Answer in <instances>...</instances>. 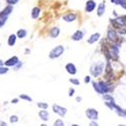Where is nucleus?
Returning <instances> with one entry per match:
<instances>
[{
	"mask_svg": "<svg viewBox=\"0 0 126 126\" xmlns=\"http://www.w3.org/2000/svg\"><path fill=\"white\" fill-rule=\"evenodd\" d=\"M104 71V63L100 62L98 64H94L92 67H91V75L94 76V77H99Z\"/></svg>",
	"mask_w": 126,
	"mask_h": 126,
	"instance_id": "nucleus-1",
	"label": "nucleus"
},
{
	"mask_svg": "<svg viewBox=\"0 0 126 126\" xmlns=\"http://www.w3.org/2000/svg\"><path fill=\"white\" fill-rule=\"evenodd\" d=\"M64 51H65V47H63V46H58L56 47H54L50 51H49V59H57L59 57H61L63 54H64Z\"/></svg>",
	"mask_w": 126,
	"mask_h": 126,
	"instance_id": "nucleus-2",
	"label": "nucleus"
},
{
	"mask_svg": "<svg viewBox=\"0 0 126 126\" xmlns=\"http://www.w3.org/2000/svg\"><path fill=\"white\" fill-rule=\"evenodd\" d=\"M85 113H86V116L88 117V119H90V120H97L99 117V112L94 108H88Z\"/></svg>",
	"mask_w": 126,
	"mask_h": 126,
	"instance_id": "nucleus-3",
	"label": "nucleus"
},
{
	"mask_svg": "<svg viewBox=\"0 0 126 126\" xmlns=\"http://www.w3.org/2000/svg\"><path fill=\"white\" fill-rule=\"evenodd\" d=\"M52 111H54L56 114H58L59 116H61V117H64L65 115L67 114V112H68L67 108L62 107V106H60V105H57V104L52 105Z\"/></svg>",
	"mask_w": 126,
	"mask_h": 126,
	"instance_id": "nucleus-4",
	"label": "nucleus"
},
{
	"mask_svg": "<svg viewBox=\"0 0 126 126\" xmlns=\"http://www.w3.org/2000/svg\"><path fill=\"white\" fill-rule=\"evenodd\" d=\"M19 62H20V61H19L18 57L13 56V57H11L10 59H8L7 61L4 62V66H6V67H8V68H10V67H15Z\"/></svg>",
	"mask_w": 126,
	"mask_h": 126,
	"instance_id": "nucleus-5",
	"label": "nucleus"
},
{
	"mask_svg": "<svg viewBox=\"0 0 126 126\" xmlns=\"http://www.w3.org/2000/svg\"><path fill=\"white\" fill-rule=\"evenodd\" d=\"M115 26L117 27H123L126 26V16H121V17H117L116 19H114L111 21Z\"/></svg>",
	"mask_w": 126,
	"mask_h": 126,
	"instance_id": "nucleus-6",
	"label": "nucleus"
},
{
	"mask_svg": "<svg viewBox=\"0 0 126 126\" xmlns=\"http://www.w3.org/2000/svg\"><path fill=\"white\" fill-rule=\"evenodd\" d=\"M98 84H99V86H100V88H101V90H102V93H103V94H106V93H108L109 91H111V90H112L111 85H110V84H108L107 82L100 81V82H98Z\"/></svg>",
	"mask_w": 126,
	"mask_h": 126,
	"instance_id": "nucleus-7",
	"label": "nucleus"
},
{
	"mask_svg": "<svg viewBox=\"0 0 126 126\" xmlns=\"http://www.w3.org/2000/svg\"><path fill=\"white\" fill-rule=\"evenodd\" d=\"M107 38L112 41V43H117L118 40V36H117V32L114 29H109L108 33H107Z\"/></svg>",
	"mask_w": 126,
	"mask_h": 126,
	"instance_id": "nucleus-8",
	"label": "nucleus"
},
{
	"mask_svg": "<svg viewBox=\"0 0 126 126\" xmlns=\"http://www.w3.org/2000/svg\"><path fill=\"white\" fill-rule=\"evenodd\" d=\"M12 9H13V7L11 6V4H9L8 6H6L2 11H1V13H0V17L1 18H8V15L11 13V11H12Z\"/></svg>",
	"mask_w": 126,
	"mask_h": 126,
	"instance_id": "nucleus-9",
	"label": "nucleus"
},
{
	"mask_svg": "<svg viewBox=\"0 0 126 126\" xmlns=\"http://www.w3.org/2000/svg\"><path fill=\"white\" fill-rule=\"evenodd\" d=\"M66 71L70 75H76L77 74V68L73 63H69V64L66 65Z\"/></svg>",
	"mask_w": 126,
	"mask_h": 126,
	"instance_id": "nucleus-10",
	"label": "nucleus"
},
{
	"mask_svg": "<svg viewBox=\"0 0 126 126\" xmlns=\"http://www.w3.org/2000/svg\"><path fill=\"white\" fill-rule=\"evenodd\" d=\"M38 116L43 121H48L49 119V114L47 111V109H40V111L38 112Z\"/></svg>",
	"mask_w": 126,
	"mask_h": 126,
	"instance_id": "nucleus-11",
	"label": "nucleus"
},
{
	"mask_svg": "<svg viewBox=\"0 0 126 126\" xmlns=\"http://www.w3.org/2000/svg\"><path fill=\"white\" fill-rule=\"evenodd\" d=\"M96 7V3L95 1H93V0H88L87 3H86V11L88 12H92L94 9Z\"/></svg>",
	"mask_w": 126,
	"mask_h": 126,
	"instance_id": "nucleus-12",
	"label": "nucleus"
},
{
	"mask_svg": "<svg viewBox=\"0 0 126 126\" xmlns=\"http://www.w3.org/2000/svg\"><path fill=\"white\" fill-rule=\"evenodd\" d=\"M84 36V32L82 30H77L76 32L72 35V39L75 40V41H78V40H81Z\"/></svg>",
	"mask_w": 126,
	"mask_h": 126,
	"instance_id": "nucleus-13",
	"label": "nucleus"
},
{
	"mask_svg": "<svg viewBox=\"0 0 126 126\" xmlns=\"http://www.w3.org/2000/svg\"><path fill=\"white\" fill-rule=\"evenodd\" d=\"M76 18H77V16H76L75 13H68V14H66V15L63 16V19H64L65 21H67V22H72V21H74Z\"/></svg>",
	"mask_w": 126,
	"mask_h": 126,
	"instance_id": "nucleus-14",
	"label": "nucleus"
},
{
	"mask_svg": "<svg viewBox=\"0 0 126 126\" xmlns=\"http://www.w3.org/2000/svg\"><path fill=\"white\" fill-rule=\"evenodd\" d=\"M99 38H100V33H98V32L93 33V34L88 38V44L92 45V44H94V43H96V41H97Z\"/></svg>",
	"mask_w": 126,
	"mask_h": 126,
	"instance_id": "nucleus-15",
	"label": "nucleus"
},
{
	"mask_svg": "<svg viewBox=\"0 0 126 126\" xmlns=\"http://www.w3.org/2000/svg\"><path fill=\"white\" fill-rule=\"evenodd\" d=\"M16 38H17V35H15V34H10L9 37H8V40H7L8 46H9V47L14 46L15 43H16Z\"/></svg>",
	"mask_w": 126,
	"mask_h": 126,
	"instance_id": "nucleus-16",
	"label": "nucleus"
},
{
	"mask_svg": "<svg viewBox=\"0 0 126 126\" xmlns=\"http://www.w3.org/2000/svg\"><path fill=\"white\" fill-rule=\"evenodd\" d=\"M59 34H60V28L59 27H52L50 30V36L56 38L59 36Z\"/></svg>",
	"mask_w": 126,
	"mask_h": 126,
	"instance_id": "nucleus-17",
	"label": "nucleus"
},
{
	"mask_svg": "<svg viewBox=\"0 0 126 126\" xmlns=\"http://www.w3.org/2000/svg\"><path fill=\"white\" fill-rule=\"evenodd\" d=\"M104 12H105V4H104V3H101V4H99V6H98L97 14H98V16H102V15L104 14Z\"/></svg>",
	"mask_w": 126,
	"mask_h": 126,
	"instance_id": "nucleus-18",
	"label": "nucleus"
},
{
	"mask_svg": "<svg viewBox=\"0 0 126 126\" xmlns=\"http://www.w3.org/2000/svg\"><path fill=\"white\" fill-rule=\"evenodd\" d=\"M39 13H40V9L38 7H34L32 9V11H31V17L32 18H37Z\"/></svg>",
	"mask_w": 126,
	"mask_h": 126,
	"instance_id": "nucleus-19",
	"label": "nucleus"
},
{
	"mask_svg": "<svg viewBox=\"0 0 126 126\" xmlns=\"http://www.w3.org/2000/svg\"><path fill=\"white\" fill-rule=\"evenodd\" d=\"M92 85H93V88H94V90H95L98 94H103L102 93V90H101V88H100V86H99V84L97 83V82H92Z\"/></svg>",
	"mask_w": 126,
	"mask_h": 126,
	"instance_id": "nucleus-20",
	"label": "nucleus"
},
{
	"mask_svg": "<svg viewBox=\"0 0 126 126\" xmlns=\"http://www.w3.org/2000/svg\"><path fill=\"white\" fill-rule=\"evenodd\" d=\"M17 37H19V38H23V37H25L26 36V30L25 29H19L18 31H17Z\"/></svg>",
	"mask_w": 126,
	"mask_h": 126,
	"instance_id": "nucleus-21",
	"label": "nucleus"
},
{
	"mask_svg": "<svg viewBox=\"0 0 126 126\" xmlns=\"http://www.w3.org/2000/svg\"><path fill=\"white\" fill-rule=\"evenodd\" d=\"M36 106L39 108V109H47L48 108V104L46 103V102H38L36 104Z\"/></svg>",
	"mask_w": 126,
	"mask_h": 126,
	"instance_id": "nucleus-22",
	"label": "nucleus"
},
{
	"mask_svg": "<svg viewBox=\"0 0 126 126\" xmlns=\"http://www.w3.org/2000/svg\"><path fill=\"white\" fill-rule=\"evenodd\" d=\"M19 99L25 100V101H28V102H31V101H32V98L29 97L28 95H26V94H20V95H19Z\"/></svg>",
	"mask_w": 126,
	"mask_h": 126,
	"instance_id": "nucleus-23",
	"label": "nucleus"
},
{
	"mask_svg": "<svg viewBox=\"0 0 126 126\" xmlns=\"http://www.w3.org/2000/svg\"><path fill=\"white\" fill-rule=\"evenodd\" d=\"M103 99L105 100V101H114V99H113V97L111 96V95H109V94H103Z\"/></svg>",
	"mask_w": 126,
	"mask_h": 126,
	"instance_id": "nucleus-24",
	"label": "nucleus"
},
{
	"mask_svg": "<svg viewBox=\"0 0 126 126\" xmlns=\"http://www.w3.org/2000/svg\"><path fill=\"white\" fill-rule=\"evenodd\" d=\"M54 126H65V122L63 121L62 119H57L54 122Z\"/></svg>",
	"mask_w": 126,
	"mask_h": 126,
	"instance_id": "nucleus-25",
	"label": "nucleus"
},
{
	"mask_svg": "<svg viewBox=\"0 0 126 126\" xmlns=\"http://www.w3.org/2000/svg\"><path fill=\"white\" fill-rule=\"evenodd\" d=\"M9 121H10V123H16L18 121V116H16V115H11V116L9 117Z\"/></svg>",
	"mask_w": 126,
	"mask_h": 126,
	"instance_id": "nucleus-26",
	"label": "nucleus"
},
{
	"mask_svg": "<svg viewBox=\"0 0 126 126\" xmlns=\"http://www.w3.org/2000/svg\"><path fill=\"white\" fill-rule=\"evenodd\" d=\"M69 82H70V83H72L73 85H76V86L80 85V81H79L78 79H76V78H72V79H69Z\"/></svg>",
	"mask_w": 126,
	"mask_h": 126,
	"instance_id": "nucleus-27",
	"label": "nucleus"
},
{
	"mask_svg": "<svg viewBox=\"0 0 126 126\" xmlns=\"http://www.w3.org/2000/svg\"><path fill=\"white\" fill-rule=\"evenodd\" d=\"M8 67H0V75H4V74H6V73H8Z\"/></svg>",
	"mask_w": 126,
	"mask_h": 126,
	"instance_id": "nucleus-28",
	"label": "nucleus"
},
{
	"mask_svg": "<svg viewBox=\"0 0 126 126\" xmlns=\"http://www.w3.org/2000/svg\"><path fill=\"white\" fill-rule=\"evenodd\" d=\"M116 4H120L124 9H126V1H124V0H116V2H115Z\"/></svg>",
	"mask_w": 126,
	"mask_h": 126,
	"instance_id": "nucleus-29",
	"label": "nucleus"
},
{
	"mask_svg": "<svg viewBox=\"0 0 126 126\" xmlns=\"http://www.w3.org/2000/svg\"><path fill=\"white\" fill-rule=\"evenodd\" d=\"M74 94H75V89H74V88H70V89H69V94H68V95H69L70 97H72V96H74Z\"/></svg>",
	"mask_w": 126,
	"mask_h": 126,
	"instance_id": "nucleus-30",
	"label": "nucleus"
},
{
	"mask_svg": "<svg viewBox=\"0 0 126 126\" xmlns=\"http://www.w3.org/2000/svg\"><path fill=\"white\" fill-rule=\"evenodd\" d=\"M89 126H99V124H98L97 120H91V122H90Z\"/></svg>",
	"mask_w": 126,
	"mask_h": 126,
	"instance_id": "nucleus-31",
	"label": "nucleus"
},
{
	"mask_svg": "<svg viewBox=\"0 0 126 126\" xmlns=\"http://www.w3.org/2000/svg\"><path fill=\"white\" fill-rule=\"evenodd\" d=\"M6 18H1L0 17V27H1L2 25H4V23H5V21H6Z\"/></svg>",
	"mask_w": 126,
	"mask_h": 126,
	"instance_id": "nucleus-32",
	"label": "nucleus"
},
{
	"mask_svg": "<svg viewBox=\"0 0 126 126\" xmlns=\"http://www.w3.org/2000/svg\"><path fill=\"white\" fill-rule=\"evenodd\" d=\"M84 81H85L86 84L90 83V82H91V77H90V76H86V77H85V80H84Z\"/></svg>",
	"mask_w": 126,
	"mask_h": 126,
	"instance_id": "nucleus-33",
	"label": "nucleus"
},
{
	"mask_svg": "<svg viewBox=\"0 0 126 126\" xmlns=\"http://www.w3.org/2000/svg\"><path fill=\"white\" fill-rule=\"evenodd\" d=\"M18 102H19V97H18V98H14V99L11 100V103H12V104H17Z\"/></svg>",
	"mask_w": 126,
	"mask_h": 126,
	"instance_id": "nucleus-34",
	"label": "nucleus"
},
{
	"mask_svg": "<svg viewBox=\"0 0 126 126\" xmlns=\"http://www.w3.org/2000/svg\"><path fill=\"white\" fill-rule=\"evenodd\" d=\"M17 1H18V0H7V3H9V4H15Z\"/></svg>",
	"mask_w": 126,
	"mask_h": 126,
	"instance_id": "nucleus-35",
	"label": "nucleus"
},
{
	"mask_svg": "<svg viewBox=\"0 0 126 126\" xmlns=\"http://www.w3.org/2000/svg\"><path fill=\"white\" fill-rule=\"evenodd\" d=\"M0 126H8V124L2 120H0Z\"/></svg>",
	"mask_w": 126,
	"mask_h": 126,
	"instance_id": "nucleus-36",
	"label": "nucleus"
},
{
	"mask_svg": "<svg viewBox=\"0 0 126 126\" xmlns=\"http://www.w3.org/2000/svg\"><path fill=\"white\" fill-rule=\"evenodd\" d=\"M21 66H22V63H21V62H19V63H18V64H17V65H16L14 68H15V69H19V68L21 67Z\"/></svg>",
	"mask_w": 126,
	"mask_h": 126,
	"instance_id": "nucleus-37",
	"label": "nucleus"
},
{
	"mask_svg": "<svg viewBox=\"0 0 126 126\" xmlns=\"http://www.w3.org/2000/svg\"><path fill=\"white\" fill-rule=\"evenodd\" d=\"M76 101H77V102H81V101H82V97H77V98H76Z\"/></svg>",
	"mask_w": 126,
	"mask_h": 126,
	"instance_id": "nucleus-38",
	"label": "nucleus"
},
{
	"mask_svg": "<svg viewBox=\"0 0 126 126\" xmlns=\"http://www.w3.org/2000/svg\"><path fill=\"white\" fill-rule=\"evenodd\" d=\"M4 66V62L2 60H0V67H3Z\"/></svg>",
	"mask_w": 126,
	"mask_h": 126,
	"instance_id": "nucleus-39",
	"label": "nucleus"
},
{
	"mask_svg": "<svg viewBox=\"0 0 126 126\" xmlns=\"http://www.w3.org/2000/svg\"><path fill=\"white\" fill-rule=\"evenodd\" d=\"M40 126H47V124H45V123H43V124H40Z\"/></svg>",
	"mask_w": 126,
	"mask_h": 126,
	"instance_id": "nucleus-40",
	"label": "nucleus"
},
{
	"mask_svg": "<svg viewBox=\"0 0 126 126\" xmlns=\"http://www.w3.org/2000/svg\"><path fill=\"white\" fill-rule=\"evenodd\" d=\"M71 126H80V125H78V124H72Z\"/></svg>",
	"mask_w": 126,
	"mask_h": 126,
	"instance_id": "nucleus-41",
	"label": "nucleus"
},
{
	"mask_svg": "<svg viewBox=\"0 0 126 126\" xmlns=\"http://www.w3.org/2000/svg\"><path fill=\"white\" fill-rule=\"evenodd\" d=\"M118 126H126V125H124V124H119Z\"/></svg>",
	"mask_w": 126,
	"mask_h": 126,
	"instance_id": "nucleus-42",
	"label": "nucleus"
},
{
	"mask_svg": "<svg viewBox=\"0 0 126 126\" xmlns=\"http://www.w3.org/2000/svg\"><path fill=\"white\" fill-rule=\"evenodd\" d=\"M111 2H116V0H111Z\"/></svg>",
	"mask_w": 126,
	"mask_h": 126,
	"instance_id": "nucleus-43",
	"label": "nucleus"
},
{
	"mask_svg": "<svg viewBox=\"0 0 126 126\" xmlns=\"http://www.w3.org/2000/svg\"><path fill=\"white\" fill-rule=\"evenodd\" d=\"M124 1H126V0H124Z\"/></svg>",
	"mask_w": 126,
	"mask_h": 126,
	"instance_id": "nucleus-44",
	"label": "nucleus"
}]
</instances>
